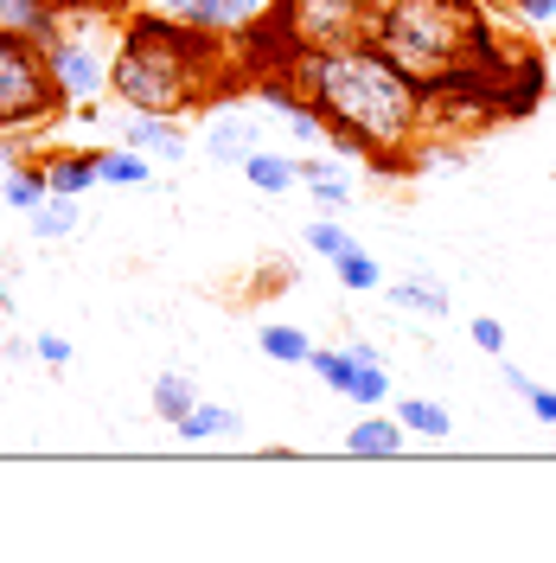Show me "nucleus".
Returning <instances> with one entry per match:
<instances>
[{"instance_id":"nucleus-29","label":"nucleus","mask_w":556,"mask_h":563,"mask_svg":"<svg viewBox=\"0 0 556 563\" xmlns=\"http://www.w3.org/2000/svg\"><path fill=\"white\" fill-rule=\"evenodd\" d=\"M33 358L58 372V365H70V340H65V333H38V340H33Z\"/></svg>"},{"instance_id":"nucleus-35","label":"nucleus","mask_w":556,"mask_h":563,"mask_svg":"<svg viewBox=\"0 0 556 563\" xmlns=\"http://www.w3.org/2000/svg\"><path fill=\"white\" fill-rule=\"evenodd\" d=\"M0 352H7V358H33V340H7V333H0Z\"/></svg>"},{"instance_id":"nucleus-5","label":"nucleus","mask_w":556,"mask_h":563,"mask_svg":"<svg viewBox=\"0 0 556 563\" xmlns=\"http://www.w3.org/2000/svg\"><path fill=\"white\" fill-rule=\"evenodd\" d=\"M383 0H276L269 20H276L294 52H333V45H358L371 38Z\"/></svg>"},{"instance_id":"nucleus-30","label":"nucleus","mask_w":556,"mask_h":563,"mask_svg":"<svg viewBox=\"0 0 556 563\" xmlns=\"http://www.w3.org/2000/svg\"><path fill=\"white\" fill-rule=\"evenodd\" d=\"M512 13L524 26H556V0H512Z\"/></svg>"},{"instance_id":"nucleus-31","label":"nucleus","mask_w":556,"mask_h":563,"mask_svg":"<svg viewBox=\"0 0 556 563\" xmlns=\"http://www.w3.org/2000/svg\"><path fill=\"white\" fill-rule=\"evenodd\" d=\"M224 7H231V33H237V26H249V20H263L276 0H224Z\"/></svg>"},{"instance_id":"nucleus-23","label":"nucleus","mask_w":556,"mask_h":563,"mask_svg":"<svg viewBox=\"0 0 556 563\" xmlns=\"http://www.w3.org/2000/svg\"><path fill=\"white\" fill-rule=\"evenodd\" d=\"M340 397H352L358 410H378V404H390V372H383V358L378 365H352V378Z\"/></svg>"},{"instance_id":"nucleus-19","label":"nucleus","mask_w":556,"mask_h":563,"mask_svg":"<svg viewBox=\"0 0 556 563\" xmlns=\"http://www.w3.org/2000/svg\"><path fill=\"white\" fill-rule=\"evenodd\" d=\"M294 179H308V192L320 199L326 211H340L352 199V186H346V174L333 167V161H294Z\"/></svg>"},{"instance_id":"nucleus-20","label":"nucleus","mask_w":556,"mask_h":563,"mask_svg":"<svg viewBox=\"0 0 556 563\" xmlns=\"http://www.w3.org/2000/svg\"><path fill=\"white\" fill-rule=\"evenodd\" d=\"M333 263V276L346 282V288H358V295H371V288H383V269H378V256L365 244H346L340 256H326Z\"/></svg>"},{"instance_id":"nucleus-24","label":"nucleus","mask_w":556,"mask_h":563,"mask_svg":"<svg viewBox=\"0 0 556 563\" xmlns=\"http://www.w3.org/2000/svg\"><path fill=\"white\" fill-rule=\"evenodd\" d=\"M45 199V174L38 167H13V174L0 179V206L7 211H33Z\"/></svg>"},{"instance_id":"nucleus-32","label":"nucleus","mask_w":556,"mask_h":563,"mask_svg":"<svg viewBox=\"0 0 556 563\" xmlns=\"http://www.w3.org/2000/svg\"><path fill=\"white\" fill-rule=\"evenodd\" d=\"M524 404H531V417H537V422H551V429H556V390L531 385V390H524Z\"/></svg>"},{"instance_id":"nucleus-26","label":"nucleus","mask_w":556,"mask_h":563,"mask_svg":"<svg viewBox=\"0 0 556 563\" xmlns=\"http://www.w3.org/2000/svg\"><path fill=\"white\" fill-rule=\"evenodd\" d=\"M281 122H288V135L294 141H320L326 135V122H320V109H313L308 97H288V103H281Z\"/></svg>"},{"instance_id":"nucleus-9","label":"nucleus","mask_w":556,"mask_h":563,"mask_svg":"<svg viewBox=\"0 0 556 563\" xmlns=\"http://www.w3.org/2000/svg\"><path fill=\"white\" fill-rule=\"evenodd\" d=\"M122 141L141 147V154H160V161H179V154H186V129H179L174 115H147V109H129Z\"/></svg>"},{"instance_id":"nucleus-17","label":"nucleus","mask_w":556,"mask_h":563,"mask_svg":"<svg viewBox=\"0 0 556 563\" xmlns=\"http://www.w3.org/2000/svg\"><path fill=\"white\" fill-rule=\"evenodd\" d=\"M26 224H33L38 244H58V238H70V231H77V199H58V192H45V199L26 211Z\"/></svg>"},{"instance_id":"nucleus-34","label":"nucleus","mask_w":556,"mask_h":563,"mask_svg":"<svg viewBox=\"0 0 556 563\" xmlns=\"http://www.w3.org/2000/svg\"><path fill=\"white\" fill-rule=\"evenodd\" d=\"M58 13H90V7H115V0H52Z\"/></svg>"},{"instance_id":"nucleus-10","label":"nucleus","mask_w":556,"mask_h":563,"mask_svg":"<svg viewBox=\"0 0 556 563\" xmlns=\"http://www.w3.org/2000/svg\"><path fill=\"white\" fill-rule=\"evenodd\" d=\"M0 26H13V33L52 45V38L65 33V13H58L52 0H0Z\"/></svg>"},{"instance_id":"nucleus-25","label":"nucleus","mask_w":556,"mask_h":563,"mask_svg":"<svg viewBox=\"0 0 556 563\" xmlns=\"http://www.w3.org/2000/svg\"><path fill=\"white\" fill-rule=\"evenodd\" d=\"M308 372L320 378L326 390H346V378H352V352L346 346H313L308 352Z\"/></svg>"},{"instance_id":"nucleus-3","label":"nucleus","mask_w":556,"mask_h":563,"mask_svg":"<svg viewBox=\"0 0 556 563\" xmlns=\"http://www.w3.org/2000/svg\"><path fill=\"white\" fill-rule=\"evenodd\" d=\"M365 45H378L383 58L422 90L454 77V70L492 65L505 52L492 38V20L480 0H383Z\"/></svg>"},{"instance_id":"nucleus-1","label":"nucleus","mask_w":556,"mask_h":563,"mask_svg":"<svg viewBox=\"0 0 556 563\" xmlns=\"http://www.w3.org/2000/svg\"><path fill=\"white\" fill-rule=\"evenodd\" d=\"M281 84L320 109L333 147L371 161L378 174H403V161L429 141V129H422V84H410L365 38L358 45H333V52H294Z\"/></svg>"},{"instance_id":"nucleus-27","label":"nucleus","mask_w":556,"mask_h":563,"mask_svg":"<svg viewBox=\"0 0 556 563\" xmlns=\"http://www.w3.org/2000/svg\"><path fill=\"white\" fill-rule=\"evenodd\" d=\"M346 244H352L346 224H333V218H313V224H308V250H313V256H340Z\"/></svg>"},{"instance_id":"nucleus-18","label":"nucleus","mask_w":556,"mask_h":563,"mask_svg":"<svg viewBox=\"0 0 556 563\" xmlns=\"http://www.w3.org/2000/svg\"><path fill=\"white\" fill-rule=\"evenodd\" d=\"M383 295H390V308H403V314H448V288H435V282H383Z\"/></svg>"},{"instance_id":"nucleus-4","label":"nucleus","mask_w":556,"mask_h":563,"mask_svg":"<svg viewBox=\"0 0 556 563\" xmlns=\"http://www.w3.org/2000/svg\"><path fill=\"white\" fill-rule=\"evenodd\" d=\"M65 115V90L45 65V45L0 26V135H33Z\"/></svg>"},{"instance_id":"nucleus-28","label":"nucleus","mask_w":556,"mask_h":563,"mask_svg":"<svg viewBox=\"0 0 556 563\" xmlns=\"http://www.w3.org/2000/svg\"><path fill=\"white\" fill-rule=\"evenodd\" d=\"M467 340H474L480 352H492V358H499V352H505V327H499L492 314H480L474 327H467Z\"/></svg>"},{"instance_id":"nucleus-13","label":"nucleus","mask_w":556,"mask_h":563,"mask_svg":"<svg viewBox=\"0 0 556 563\" xmlns=\"http://www.w3.org/2000/svg\"><path fill=\"white\" fill-rule=\"evenodd\" d=\"M346 449L352 455H371V461L403 455V422L397 417H358L352 422V435H346Z\"/></svg>"},{"instance_id":"nucleus-8","label":"nucleus","mask_w":556,"mask_h":563,"mask_svg":"<svg viewBox=\"0 0 556 563\" xmlns=\"http://www.w3.org/2000/svg\"><path fill=\"white\" fill-rule=\"evenodd\" d=\"M249 147H263V141H256V115H237V109H218V115H205V154H211V161L244 167Z\"/></svg>"},{"instance_id":"nucleus-7","label":"nucleus","mask_w":556,"mask_h":563,"mask_svg":"<svg viewBox=\"0 0 556 563\" xmlns=\"http://www.w3.org/2000/svg\"><path fill=\"white\" fill-rule=\"evenodd\" d=\"M38 174H45V192L84 199L97 186V147H52V154H38Z\"/></svg>"},{"instance_id":"nucleus-22","label":"nucleus","mask_w":556,"mask_h":563,"mask_svg":"<svg viewBox=\"0 0 556 563\" xmlns=\"http://www.w3.org/2000/svg\"><path fill=\"white\" fill-rule=\"evenodd\" d=\"M192 404H199V390H192L186 372H160V378H154V417L160 422H179Z\"/></svg>"},{"instance_id":"nucleus-2","label":"nucleus","mask_w":556,"mask_h":563,"mask_svg":"<svg viewBox=\"0 0 556 563\" xmlns=\"http://www.w3.org/2000/svg\"><path fill=\"white\" fill-rule=\"evenodd\" d=\"M249 90L231 33H199L179 26L167 13L141 7L122 20V38L109 52V97L122 109H147V115H192V109H218L224 97Z\"/></svg>"},{"instance_id":"nucleus-16","label":"nucleus","mask_w":556,"mask_h":563,"mask_svg":"<svg viewBox=\"0 0 556 563\" xmlns=\"http://www.w3.org/2000/svg\"><path fill=\"white\" fill-rule=\"evenodd\" d=\"M244 179L256 192H288V186H301V179H294V161H288V154H269V147H249L244 154Z\"/></svg>"},{"instance_id":"nucleus-21","label":"nucleus","mask_w":556,"mask_h":563,"mask_svg":"<svg viewBox=\"0 0 556 563\" xmlns=\"http://www.w3.org/2000/svg\"><path fill=\"white\" fill-rule=\"evenodd\" d=\"M256 346L269 352L276 365H308V352H313V340L301 333V327H281V320H269L263 333H256Z\"/></svg>"},{"instance_id":"nucleus-15","label":"nucleus","mask_w":556,"mask_h":563,"mask_svg":"<svg viewBox=\"0 0 556 563\" xmlns=\"http://www.w3.org/2000/svg\"><path fill=\"white\" fill-rule=\"evenodd\" d=\"M154 13H167L179 26H199V33H231V7L224 0H154Z\"/></svg>"},{"instance_id":"nucleus-14","label":"nucleus","mask_w":556,"mask_h":563,"mask_svg":"<svg viewBox=\"0 0 556 563\" xmlns=\"http://www.w3.org/2000/svg\"><path fill=\"white\" fill-rule=\"evenodd\" d=\"M397 422H403V435H429V442H448L454 435V417L435 397H397Z\"/></svg>"},{"instance_id":"nucleus-6","label":"nucleus","mask_w":556,"mask_h":563,"mask_svg":"<svg viewBox=\"0 0 556 563\" xmlns=\"http://www.w3.org/2000/svg\"><path fill=\"white\" fill-rule=\"evenodd\" d=\"M45 65H52V77H58L65 103H97V97L109 90V58L84 33H58L52 45H45Z\"/></svg>"},{"instance_id":"nucleus-12","label":"nucleus","mask_w":556,"mask_h":563,"mask_svg":"<svg viewBox=\"0 0 556 563\" xmlns=\"http://www.w3.org/2000/svg\"><path fill=\"white\" fill-rule=\"evenodd\" d=\"M154 179V161L141 147H97V186H147Z\"/></svg>"},{"instance_id":"nucleus-11","label":"nucleus","mask_w":556,"mask_h":563,"mask_svg":"<svg viewBox=\"0 0 556 563\" xmlns=\"http://www.w3.org/2000/svg\"><path fill=\"white\" fill-rule=\"evenodd\" d=\"M174 429L186 435V442H224V435H244V417H237V410H224V404H205V397H199Z\"/></svg>"},{"instance_id":"nucleus-33","label":"nucleus","mask_w":556,"mask_h":563,"mask_svg":"<svg viewBox=\"0 0 556 563\" xmlns=\"http://www.w3.org/2000/svg\"><path fill=\"white\" fill-rule=\"evenodd\" d=\"M346 352H352V365H378V358H383V352H378V346H371V340H352V346H346Z\"/></svg>"}]
</instances>
